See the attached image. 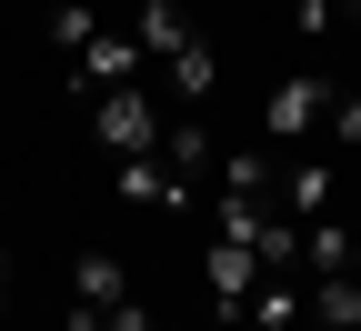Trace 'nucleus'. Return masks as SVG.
Wrapping results in <instances>:
<instances>
[{"label":"nucleus","mask_w":361,"mask_h":331,"mask_svg":"<svg viewBox=\"0 0 361 331\" xmlns=\"http://www.w3.org/2000/svg\"><path fill=\"white\" fill-rule=\"evenodd\" d=\"M201 281H211V311H221V321H241V301H251V281H261V261H251V241H211V261H201Z\"/></svg>","instance_id":"obj_5"},{"label":"nucleus","mask_w":361,"mask_h":331,"mask_svg":"<svg viewBox=\"0 0 361 331\" xmlns=\"http://www.w3.org/2000/svg\"><path fill=\"white\" fill-rule=\"evenodd\" d=\"M161 161H171V171H180V181H191V171H201V161H211V131H201V111H180V121H171V131H161Z\"/></svg>","instance_id":"obj_11"},{"label":"nucleus","mask_w":361,"mask_h":331,"mask_svg":"<svg viewBox=\"0 0 361 331\" xmlns=\"http://www.w3.org/2000/svg\"><path fill=\"white\" fill-rule=\"evenodd\" d=\"M0 311H11V271H0Z\"/></svg>","instance_id":"obj_20"},{"label":"nucleus","mask_w":361,"mask_h":331,"mask_svg":"<svg viewBox=\"0 0 361 331\" xmlns=\"http://www.w3.org/2000/svg\"><path fill=\"white\" fill-rule=\"evenodd\" d=\"M231 331H261V321H231Z\"/></svg>","instance_id":"obj_22"},{"label":"nucleus","mask_w":361,"mask_h":331,"mask_svg":"<svg viewBox=\"0 0 361 331\" xmlns=\"http://www.w3.org/2000/svg\"><path fill=\"white\" fill-rule=\"evenodd\" d=\"M161 80L180 90V111H201L211 90H221V51H211V40H191V51H171V61H161Z\"/></svg>","instance_id":"obj_10"},{"label":"nucleus","mask_w":361,"mask_h":331,"mask_svg":"<svg viewBox=\"0 0 361 331\" xmlns=\"http://www.w3.org/2000/svg\"><path fill=\"white\" fill-rule=\"evenodd\" d=\"M351 261H361L351 221H331V211H322V221H301V271H311V281H341Z\"/></svg>","instance_id":"obj_6"},{"label":"nucleus","mask_w":361,"mask_h":331,"mask_svg":"<svg viewBox=\"0 0 361 331\" xmlns=\"http://www.w3.org/2000/svg\"><path fill=\"white\" fill-rule=\"evenodd\" d=\"M101 331H151V311H141V301H111V311H101Z\"/></svg>","instance_id":"obj_18"},{"label":"nucleus","mask_w":361,"mask_h":331,"mask_svg":"<svg viewBox=\"0 0 361 331\" xmlns=\"http://www.w3.org/2000/svg\"><path fill=\"white\" fill-rule=\"evenodd\" d=\"M281 201H291V221H322V211H331V161L281 151Z\"/></svg>","instance_id":"obj_7"},{"label":"nucleus","mask_w":361,"mask_h":331,"mask_svg":"<svg viewBox=\"0 0 361 331\" xmlns=\"http://www.w3.org/2000/svg\"><path fill=\"white\" fill-rule=\"evenodd\" d=\"M71 301H90V311L130 301V271H121V251H80V261H71Z\"/></svg>","instance_id":"obj_9"},{"label":"nucleus","mask_w":361,"mask_h":331,"mask_svg":"<svg viewBox=\"0 0 361 331\" xmlns=\"http://www.w3.org/2000/svg\"><path fill=\"white\" fill-rule=\"evenodd\" d=\"M111 191L130 201V211H191L201 191H191V181H180L161 151H141V161H111Z\"/></svg>","instance_id":"obj_3"},{"label":"nucleus","mask_w":361,"mask_h":331,"mask_svg":"<svg viewBox=\"0 0 361 331\" xmlns=\"http://www.w3.org/2000/svg\"><path fill=\"white\" fill-rule=\"evenodd\" d=\"M311 311H322V331H361V281H311Z\"/></svg>","instance_id":"obj_13"},{"label":"nucleus","mask_w":361,"mask_h":331,"mask_svg":"<svg viewBox=\"0 0 361 331\" xmlns=\"http://www.w3.org/2000/svg\"><path fill=\"white\" fill-rule=\"evenodd\" d=\"M151 71V51L130 30H90V51H80V90H121V80H141Z\"/></svg>","instance_id":"obj_4"},{"label":"nucleus","mask_w":361,"mask_h":331,"mask_svg":"<svg viewBox=\"0 0 361 331\" xmlns=\"http://www.w3.org/2000/svg\"><path fill=\"white\" fill-rule=\"evenodd\" d=\"M61 331H101V311H90V301H71V311H61Z\"/></svg>","instance_id":"obj_19"},{"label":"nucleus","mask_w":361,"mask_h":331,"mask_svg":"<svg viewBox=\"0 0 361 331\" xmlns=\"http://www.w3.org/2000/svg\"><path fill=\"white\" fill-rule=\"evenodd\" d=\"M90 140H101L111 161H141V151H161V111H151V90H141V80L90 90Z\"/></svg>","instance_id":"obj_1"},{"label":"nucleus","mask_w":361,"mask_h":331,"mask_svg":"<svg viewBox=\"0 0 361 331\" xmlns=\"http://www.w3.org/2000/svg\"><path fill=\"white\" fill-rule=\"evenodd\" d=\"M241 321H261V331H281V321H301V291H291V281H271V291H261V311H241Z\"/></svg>","instance_id":"obj_16"},{"label":"nucleus","mask_w":361,"mask_h":331,"mask_svg":"<svg viewBox=\"0 0 361 331\" xmlns=\"http://www.w3.org/2000/svg\"><path fill=\"white\" fill-rule=\"evenodd\" d=\"M130 40H141V51H151V61H171V51H191V40H201V30H191V20H180V0H141V11H130Z\"/></svg>","instance_id":"obj_8"},{"label":"nucleus","mask_w":361,"mask_h":331,"mask_svg":"<svg viewBox=\"0 0 361 331\" xmlns=\"http://www.w3.org/2000/svg\"><path fill=\"white\" fill-rule=\"evenodd\" d=\"M331 90H341V80H322V71H291V80H271V101H261V140H271V151H301V140L322 131Z\"/></svg>","instance_id":"obj_2"},{"label":"nucleus","mask_w":361,"mask_h":331,"mask_svg":"<svg viewBox=\"0 0 361 331\" xmlns=\"http://www.w3.org/2000/svg\"><path fill=\"white\" fill-rule=\"evenodd\" d=\"M90 30H101V11H90V0H61V11H51V40H61L71 61L90 51Z\"/></svg>","instance_id":"obj_14"},{"label":"nucleus","mask_w":361,"mask_h":331,"mask_svg":"<svg viewBox=\"0 0 361 331\" xmlns=\"http://www.w3.org/2000/svg\"><path fill=\"white\" fill-rule=\"evenodd\" d=\"M291 30L301 40H331V0H291Z\"/></svg>","instance_id":"obj_17"},{"label":"nucleus","mask_w":361,"mask_h":331,"mask_svg":"<svg viewBox=\"0 0 361 331\" xmlns=\"http://www.w3.org/2000/svg\"><path fill=\"white\" fill-rule=\"evenodd\" d=\"M341 11H351V20H361V0H341Z\"/></svg>","instance_id":"obj_21"},{"label":"nucleus","mask_w":361,"mask_h":331,"mask_svg":"<svg viewBox=\"0 0 361 331\" xmlns=\"http://www.w3.org/2000/svg\"><path fill=\"white\" fill-rule=\"evenodd\" d=\"M322 131H331V151H361V90H331Z\"/></svg>","instance_id":"obj_15"},{"label":"nucleus","mask_w":361,"mask_h":331,"mask_svg":"<svg viewBox=\"0 0 361 331\" xmlns=\"http://www.w3.org/2000/svg\"><path fill=\"white\" fill-rule=\"evenodd\" d=\"M271 171H281V151H241V161H221V201H271Z\"/></svg>","instance_id":"obj_12"}]
</instances>
